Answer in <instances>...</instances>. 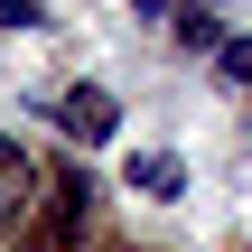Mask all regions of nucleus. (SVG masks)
Instances as JSON below:
<instances>
[{
	"label": "nucleus",
	"mask_w": 252,
	"mask_h": 252,
	"mask_svg": "<svg viewBox=\"0 0 252 252\" xmlns=\"http://www.w3.org/2000/svg\"><path fill=\"white\" fill-rule=\"evenodd\" d=\"M224 84H243V94H252V37H224Z\"/></svg>",
	"instance_id": "obj_4"
},
{
	"label": "nucleus",
	"mask_w": 252,
	"mask_h": 252,
	"mask_svg": "<svg viewBox=\"0 0 252 252\" xmlns=\"http://www.w3.org/2000/svg\"><path fill=\"white\" fill-rule=\"evenodd\" d=\"M131 187H140V196H159V206H168V196H178V187H187V168H178V159H168V150H140V159H131Z\"/></svg>",
	"instance_id": "obj_2"
},
{
	"label": "nucleus",
	"mask_w": 252,
	"mask_h": 252,
	"mask_svg": "<svg viewBox=\"0 0 252 252\" xmlns=\"http://www.w3.org/2000/svg\"><path fill=\"white\" fill-rule=\"evenodd\" d=\"M243 252H252V243H243Z\"/></svg>",
	"instance_id": "obj_7"
},
{
	"label": "nucleus",
	"mask_w": 252,
	"mask_h": 252,
	"mask_svg": "<svg viewBox=\"0 0 252 252\" xmlns=\"http://www.w3.org/2000/svg\"><path fill=\"white\" fill-rule=\"evenodd\" d=\"M150 19H196V9H215V0H140Z\"/></svg>",
	"instance_id": "obj_6"
},
{
	"label": "nucleus",
	"mask_w": 252,
	"mask_h": 252,
	"mask_svg": "<svg viewBox=\"0 0 252 252\" xmlns=\"http://www.w3.org/2000/svg\"><path fill=\"white\" fill-rule=\"evenodd\" d=\"M56 122L94 150V140H112V131H122V103H112L103 84H65V94H56Z\"/></svg>",
	"instance_id": "obj_1"
},
{
	"label": "nucleus",
	"mask_w": 252,
	"mask_h": 252,
	"mask_svg": "<svg viewBox=\"0 0 252 252\" xmlns=\"http://www.w3.org/2000/svg\"><path fill=\"white\" fill-rule=\"evenodd\" d=\"M28 187H37V159L0 140V215H19V206H28Z\"/></svg>",
	"instance_id": "obj_3"
},
{
	"label": "nucleus",
	"mask_w": 252,
	"mask_h": 252,
	"mask_svg": "<svg viewBox=\"0 0 252 252\" xmlns=\"http://www.w3.org/2000/svg\"><path fill=\"white\" fill-rule=\"evenodd\" d=\"M0 28H47V9L37 0H0Z\"/></svg>",
	"instance_id": "obj_5"
}]
</instances>
